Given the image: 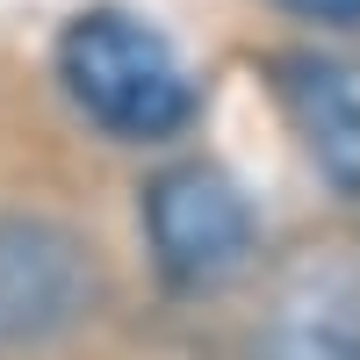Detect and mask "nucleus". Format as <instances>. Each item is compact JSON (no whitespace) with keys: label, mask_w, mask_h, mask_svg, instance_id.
Returning <instances> with one entry per match:
<instances>
[{"label":"nucleus","mask_w":360,"mask_h":360,"mask_svg":"<svg viewBox=\"0 0 360 360\" xmlns=\"http://www.w3.org/2000/svg\"><path fill=\"white\" fill-rule=\"evenodd\" d=\"M94 303V266L58 224H0V346H37Z\"/></svg>","instance_id":"7ed1b4c3"},{"label":"nucleus","mask_w":360,"mask_h":360,"mask_svg":"<svg viewBox=\"0 0 360 360\" xmlns=\"http://www.w3.org/2000/svg\"><path fill=\"white\" fill-rule=\"evenodd\" d=\"M281 94H288V115L303 130L310 159L332 173L339 195H360V72L346 58H288L281 65Z\"/></svg>","instance_id":"20e7f679"},{"label":"nucleus","mask_w":360,"mask_h":360,"mask_svg":"<svg viewBox=\"0 0 360 360\" xmlns=\"http://www.w3.org/2000/svg\"><path fill=\"white\" fill-rule=\"evenodd\" d=\"M65 94L115 137H173L195 115V79L152 22L123 8H86L58 37Z\"/></svg>","instance_id":"f257e3e1"},{"label":"nucleus","mask_w":360,"mask_h":360,"mask_svg":"<svg viewBox=\"0 0 360 360\" xmlns=\"http://www.w3.org/2000/svg\"><path fill=\"white\" fill-rule=\"evenodd\" d=\"M295 15H317V22H360V0H288Z\"/></svg>","instance_id":"423d86ee"},{"label":"nucleus","mask_w":360,"mask_h":360,"mask_svg":"<svg viewBox=\"0 0 360 360\" xmlns=\"http://www.w3.org/2000/svg\"><path fill=\"white\" fill-rule=\"evenodd\" d=\"M152 245L173 281H231L252 259V202L238 195V180L217 166H173L152 180L144 202Z\"/></svg>","instance_id":"f03ea898"},{"label":"nucleus","mask_w":360,"mask_h":360,"mask_svg":"<svg viewBox=\"0 0 360 360\" xmlns=\"http://www.w3.org/2000/svg\"><path fill=\"white\" fill-rule=\"evenodd\" d=\"M274 360H360V295L339 281L332 295L310 288L274 317Z\"/></svg>","instance_id":"39448f33"}]
</instances>
